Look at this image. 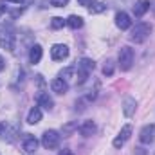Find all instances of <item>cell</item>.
<instances>
[{"label": "cell", "mask_w": 155, "mask_h": 155, "mask_svg": "<svg viewBox=\"0 0 155 155\" xmlns=\"http://www.w3.org/2000/svg\"><path fill=\"white\" fill-rule=\"evenodd\" d=\"M130 135H132V126H130V124H124V126L121 128L119 135L114 139V148H121V146L130 139Z\"/></svg>", "instance_id": "cell-5"}, {"label": "cell", "mask_w": 155, "mask_h": 155, "mask_svg": "<svg viewBox=\"0 0 155 155\" xmlns=\"http://www.w3.org/2000/svg\"><path fill=\"white\" fill-rule=\"evenodd\" d=\"M41 56H43V49H41V45H38V43L33 45L31 51H29V61H31V63H40Z\"/></svg>", "instance_id": "cell-13"}, {"label": "cell", "mask_w": 155, "mask_h": 155, "mask_svg": "<svg viewBox=\"0 0 155 155\" xmlns=\"http://www.w3.org/2000/svg\"><path fill=\"white\" fill-rule=\"evenodd\" d=\"M79 134L83 135V137H90V135H94V132H96V124H94V121H85L83 124H79Z\"/></svg>", "instance_id": "cell-11"}, {"label": "cell", "mask_w": 155, "mask_h": 155, "mask_svg": "<svg viewBox=\"0 0 155 155\" xmlns=\"http://www.w3.org/2000/svg\"><path fill=\"white\" fill-rule=\"evenodd\" d=\"M4 69H5V60H4V58L0 56V72H2Z\"/></svg>", "instance_id": "cell-30"}, {"label": "cell", "mask_w": 155, "mask_h": 155, "mask_svg": "<svg viewBox=\"0 0 155 155\" xmlns=\"http://www.w3.org/2000/svg\"><path fill=\"white\" fill-rule=\"evenodd\" d=\"M58 155H74V153H72V152H71L69 148H63V150H61V152H60Z\"/></svg>", "instance_id": "cell-28"}, {"label": "cell", "mask_w": 155, "mask_h": 155, "mask_svg": "<svg viewBox=\"0 0 155 155\" xmlns=\"http://www.w3.org/2000/svg\"><path fill=\"white\" fill-rule=\"evenodd\" d=\"M135 108H137V101L134 99V97H124V101H123V114L126 117H132L135 114Z\"/></svg>", "instance_id": "cell-7"}, {"label": "cell", "mask_w": 155, "mask_h": 155, "mask_svg": "<svg viewBox=\"0 0 155 155\" xmlns=\"http://www.w3.org/2000/svg\"><path fill=\"white\" fill-rule=\"evenodd\" d=\"M15 134H16V132H15V130H11L7 123H4V121L0 123V139L13 141V139H15Z\"/></svg>", "instance_id": "cell-16"}, {"label": "cell", "mask_w": 155, "mask_h": 155, "mask_svg": "<svg viewBox=\"0 0 155 155\" xmlns=\"http://www.w3.org/2000/svg\"><path fill=\"white\" fill-rule=\"evenodd\" d=\"M67 25L71 29H79V27H83V18L81 16H76V15H71L67 18Z\"/></svg>", "instance_id": "cell-18"}, {"label": "cell", "mask_w": 155, "mask_h": 155, "mask_svg": "<svg viewBox=\"0 0 155 155\" xmlns=\"http://www.w3.org/2000/svg\"><path fill=\"white\" fill-rule=\"evenodd\" d=\"M60 134L56 130H47L43 135H41V144L45 150H56L58 144H60Z\"/></svg>", "instance_id": "cell-2"}, {"label": "cell", "mask_w": 155, "mask_h": 155, "mask_svg": "<svg viewBox=\"0 0 155 155\" xmlns=\"http://www.w3.org/2000/svg\"><path fill=\"white\" fill-rule=\"evenodd\" d=\"M74 71H76L74 67H67V69H63V71L60 72V78H61L63 81H67V83H69V79L74 76Z\"/></svg>", "instance_id": "cell-21"}, {"label": "cell", "mask_w": 155, "mask_h": 155, "mask_svg": "<svg viewBox=\"0 0 155 155\" xmlns=\"http://www.w3.org/2000/svg\"><path fill=\"white\" fill-rule=\"evenodd\" d=\"M78 67L83 69V71H87V72H92V71L96 69V63H94L92 60H88V58H83V60L78 63Z\"/></svg>", "instance_id": "cell-19"}, {"label": "cell", "mask_w": 155, "mask_h": 155, "mask_svg": "<svg viewBox=\"0 0 155 155\" xmlns=\"http://www.w3.org/2000/svg\"><path fill=\"white\" fill-rule=\"evenodd\" d=\"M94 2H96V0H78V4H79V5H83V7H90Z\"/></svg>", "instance_id": "cell-26"}, {"label": "cell", "mask_w": 155, "mask_h": 155, "mask_svg": "<svg viewBox=\"0 0 155 155\" xmlns=\"http://www.w3.org/2000/svg\"><path fill=\"white\" fill-rule=\"evenodd\" d=\"M78 128H79V126H78V121H74V123H67V124L63 126V135H67V137L72 135V132H76Z\"/></svg>", "instance_id": "cell-20"}, {"label": "cell", "mask_w": 155, "mask_h": 155, "mask_svg": "<svg viewBox=\"0 0 155 155\" xmlns=\"http://www.w3.org/2000/svg\"><path fill=\"white\" fill-rule=\"evenodd\" d=\"M135 155H146V150L144 148H135Z\"/></svg>", "instance_id": "cell-29"}, {"label": "cell", "mask_w": 155, "mask_h": 155, "mask_svg": "<svg viewBox=\"0 0 155 155\" xmlns=\"http://www.w3.org/2000/svg\"><path fill=\"white\" fill-rule=\"evenodd\" d=\"M36 101H38V107H43L45 110H51L52 108V99H51V96L47 94V92H40L38 97H36Z\"/></svg>", "instance_id": "cell-14"}, {"label": "cell", "mask_w": 155, "mask_h": 155, "mask_svg": "<svg viewBox=\"0 0 155 155\" xmlns=\"http://www.w3.org/2000/svg\"><path fill=\"white\" fill-rule=\"evenodd\" d=\"M40 121H41V110H40V107H33V108L29 110L27 123H29V124H36Z\"/></svg>", "instance_id": "cell-17"}, {"label": "cell", "mask_w": 155, "mask_h": 155, "mask_svg": "<svg viewBox=\"0 0 155 155\" xmlns=\"http://www.w3.org/2000/svg\"><path fill=\"white\" fill-rule=\"evenodd\" d=\"M119 67L121 71H130L132 63H134V49L132 47H123L119 51Z\"/></svg>", "instance_id": "cell-3"}, {"label": "cell", "mask_w": 155, "mask_h": 155, "mask_svg": "<svg viewBox=\"0 0 155 155\" xmlns=\"http://www.w3.org/2000/svg\"><path fill=\"white\" fill-rule=\"evenodd\" d=\"M67 4H69V0H51V5H54V7H63Z\"/></svg>", "instance_id": "cell-25"}, {"label": "cell", "mask_w": 155, "mask_h": 155, "mask_svg": "<svg viewBox=\"0 0 155 155\" xmlns=\"http://www.w3.org/2000/svg\"><path fill=\"white\" fill-rule=\"evenodd\" d=\"M0 47L11 51V49L15 47V35H11V33H2V35H0Z\"/></svg>", "instance_id": "cell-15"}, {"label": "cell", "mask_w": 155, "mask_h": 155, "mask_svg": "<svg viewBox=\"0 0 155 155\" xmlns=\"http://www.w3.org/2000/svg\"><path fill=\"white\" fill-rule=\"evenodd\" d=\"M103 74L107 78H110L114 74V61H112V60H107V63L103 65Z\"/></svg>", "instance_id": "cell-22"}, {"label": "cell", "mask_w": 155, "mask_h": 155, "mask_svg": "<svg viewBox=\"0 0 155 155\" xmlns=\"http://www.w3.org/2000/svg\"><path fill=\"white\" fill-rule=\"evenodd\" d=\"M153 135H155V126L153 124H146V126L141 130V134H139V141H141L143 144H150V143L153 141Z\"/></svg>", "instance_id": "cell-6"}, {"label": "cell", "mask_w": 155, "mask_h": 155, "mask_svg": "<svg viewBox=\"0 0 155 155\" xmlns=\"http://www.w3.org/2000/svg\"><path fill=\"white\" fill-rule=\"evenodd\" d=\"M51 88H52V92H56V94H65V92L69 90V83L63 81L61 78H54V79L51 81Z\"/></svg>", "instance_id": "cell-8"}, {"label": "cell", "mask_w": 155, "mask_h": 155, "mask_svg": "<svg viewBox=\"0 0 155 155\" xmlns=\"http://www.w3.org/2000/svg\"><path fill=\"white\" fill-rule=\"evenodd\" d=\"M150 33H152V25L146 24V22H141V24H137V25L132 29V33H130V40L135 41V43H143L144 40L150 36Z\"/></svg>", "instance_id": "cell-1"}, {"label": "cell", "mask_w": 155, "mask_h": 155, "mask_svg": "<svg viewBox=\"0 0 155 155\" xmlns=\"http://www.w3.org/2000/svg\"><path fill=\"white\" fill-rule=\"evenodd\" d=\"M88 9H90V13H101V11H105V9H107V5H105L103 2H94Z\"/></svg>", "instance_id": "cell-24"}, {"label": "cell", "mask_w": 155, "mask_h": 155, "mask_svg": "<svg viewBox=\"0 0 155 155\" xmlns=\"http://www.w3.org/2000/svg\"><path fill=\"white\" fill-rule=\"evenodd\" d=\"M67 56H69V47H67V45H63V43L52 45V49H51V58H52V60L61 61V60H65Z\"/></svg>", "instance_id": "cell-4"}, {"label": "cell", "mask_w": 155, "mask_h": 155, "mask_svg": "<svg viewBox=\"0 0 155 155\" xmlns=\"http://www.w3.org/2000/svg\"><path fill=\"white\" fill-rule=\"evenodd\" d=\"M65 24H67V20H63L61 16H54L52 22H51V27H52V29H61Z\"/></svg>", "instance_id": "cell-23"}, {"label": "cell", "mask_w": 155, "mask_h": 155, "mask_svg": "<svg viewBox=\"0 0 155 155\" xmlns=\"http://www.w3.org/2000/svg\"><path fill=\"white\" fill-rule=\"evenodd\" d=\"M150 7H152V4H150L148 0H139V2L134 5V15H135L137 18H141V16H144V13H146Z\"/></svg>", "instance_id": "cell-10"}, {"label": "cell", "mask_w": 155, "mask_h": 155, "mask_svg": "<svg viewBox=\"0 0 155 155\" xmlns=\"http://www.w3.org/2000/svg\"><path fill=\"white\" fill-rule=\"evenodd\" d=\"M116 25L121 31H124V29H128V27L132 25V20H130V16H128L124 11H121V13L116 15Z\"/></svg>", "instance_id": "cell-9"}, {"label": "cell", "mask_w": 155, "mask_h": 155, "mask_svg": "<svg viewBox=\"0 0 155 155\" xmlns=\"http://www.w3.org/2000/svg\"><path fill=\"white\" fill-rule=\"evenodd\" d=\"M7 2H11V4H18V5H20V4H29L31 0H7Z\"/></svg>", "instance_id": "cell-27"}, {"label": "cell", "mask_w": 155, "mask_h": 155, "mask_svg": "<svg viewBox=\"0 0 155 155\" xmlns=\"http://www.w3.org/2000/svg\"><path fill=\"white\" fill-rule=\"evenodd\" d=\"M24 150H25L27 153H35V152L38 150V139H36L35 135H27L25 141H24Z\"/></svg>", "instance_id": "cell-12"}]
</instances>
